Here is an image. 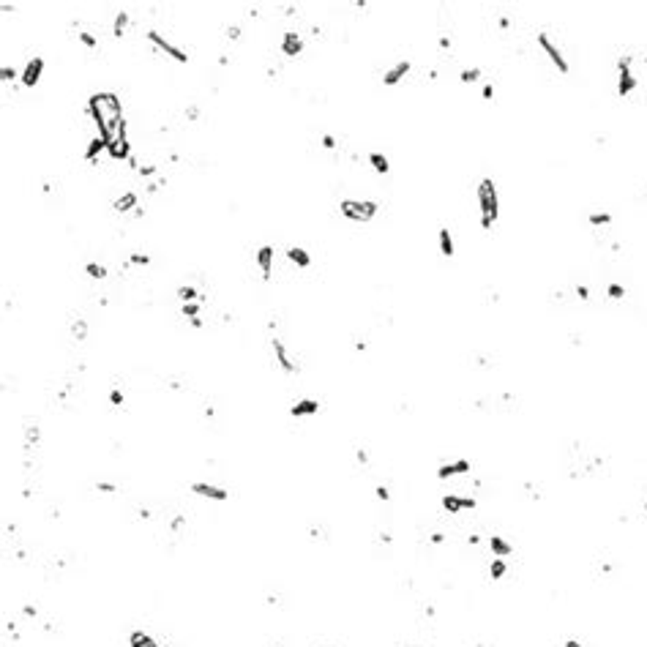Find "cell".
<instances>
[{"label":"cell","mask_w":647,"mask_h":647,"mask_svg":"<svg viewBox=\"0 0 647 647\" xmlns=\"http://www.w3.org/2000/svg\"><path fill=\"white\" fill-rule=\"evenodd\" d=\"M140 519H151V511H148V508H140Z\"/></svg>","instance_id":"obj_52"},{"label":"cell","mask_w":647,"mask_h":647,"mask_svg":"<svg viewBox=\"0 0 647 647\" xmlns=\"http://www.w3.org/2000/svg\"><path fill=\"white\" fill-rule=\"evenodd\" d=\"M459 79H462L464 85H472V82H478V79H481V68H464V71L459 74Z\"/></svg>","instance_id":"obj_30"},{"label":"cell","mask_w":647,"mask_h":647,"mask_svg":"<svg viewBox=\"0 0 647 647\" xmlns=\"http://www.w3.org/2000/svg\"><path fill=\"white\" fill-rule=\"evenodd\" d=\"M126 265H140V268H145V265H151V254H132Z\"/></svg>","instance_id":"obj_33"},{"label":"cell","mask_w":647,"mask_h":647,"mask_svg":"<svg viewBox=\"0 0 647 647\" xmlns=\"http://www.w3.org/2000/svg\"><path fill=\"white\" fill-rule=\"evenodd\" d=\"M200 312H202V301H194V303H183V306H180V314H183V317H189V320H194V317H200Z\"/></svg>","instance_id":"obj_28"},{"label":"cell","mask_w":647,"mask_h":647,"mask_svg":"<svg viewBox=\"0 0 647 647\" xmlns=\"http://www.w3.org/2000/svg\"><path fill=\"white\" fill-rule=\"evenodd\" d=\"M85 273H88L90 279H104V276H107V268L98 265V263H88V265H85Z\"/></svg>","instance_id":"obj_31"},{"label":"cell","mask_w":647,"mask_h":647,"mask_svg":"<svg viewBox=\"0 0 647 647\" xmlns=\"http://www.w3.org/2000/svg\"><path fill=\"white\" fill-rule=\"evenodd\" d=\"M186 115H189L191 120H197V117H200V107H194V104H191V107L186 109Z\"/></svg>","instance_id":"obj_47"},{"label":"cell","mask_w":647,"mask_h":647,"mask_svg":"<svg viewBox=\"0 0 647 647\" xmlns=\"http://www.w3.org/2000/svg\"><path fill=\"white\" fill-rule=\"evenodd\" d=\"M178 298L183 303H194V301H202L205 303V295L202 292H197V287H191V284H183V287H178Z\"/></svg>","instance_id":"obj_23"},{"label":"cell","mask_w":647,"mask_h":647,"mask_svg":"<svg viewBox=\"0 0 647 647\" xmlns=\"http://www.w3.org/2000/svg\"><path fill=\"white\" fill-rule=\"evenodd\" d=\"M183 522H186V519H183V516H175V519H172V525H170V527H172V530H175V533H178V530H180V527H183Z\"/></svg>","instance_id":"obj_48"},{"label":"cell","mask_w":647,"mask_h":647,"mask_svg":"<svg viewBox=\"0 0 647 647\" xmlns=\"http://www.w3.org/2000/svg\"><path fill=\"white\" fill-rule=\"evenodd\" d=\"M161 186H164V178H159V180H153V183H148V186H145V191H148V194H156Z\"/></svg>","instance_id":"obj_39"},{"label":"cell","mask_w":647,"mask_h":647,"mask_svg":"<svg viewBox=\"0 0 647 647\" xmlns=\"http://www.w3.org/2000/svg\"><path fill=\"white\" fill-rule=\"evenodd\" d=\"M79 41H82L88 49H96V47H98V41H96V36H93V33H79Z\"/></svg>","instance_id":"obj_34"},{"label":"cell","mask_w":647,"mask_h":647,"mask_svg":"<svg viewBox=\"0 0 647 647\" xmlns=\"http://www.w3.org/2000/svg\"><path fill=\"white\" fill-rule=\"evenodd\" d=\"M271 347H273V355H276L279 369H282L284 374H295L298 366H295V360H292V355H290L287 344H284V341L279 339V336H273V339H271Z\"/></svg>","instance_id":"obj_6"},{"label":"cell","mask_w":647,"mask_h":647,"mask_svg":"<svg viewBox=\"0 0 647 647\" xmlns=\"http://www.w3.org/2000/svg\"><path fill=\"white\" fill-rule=\"evenodd\" d=\"M140 208V197H137V191H126V194H120L112 205V210L115 213H128V210H137Z\"/></svg>","instance_id":"obj_15"},{"label":"cell","mask_w":647,"mask_h":647,"mask_svg":"<svg viewBox=\"0 0 647 647\" xmlns=\"http://www.w3.org/2000/svg\"><path fill=\"white\" fill-rule=\"evenodd\" d=\"M644 513H647V500H644Z\"/></svg>","instance_id":"obj_53"},{"label":"cell","mask_w":647,"mask_h":647,"mask_svg":"<svg viewBox=\"0 0 647 647\" xmlns=\"http://www.w3.org/2000/svg\"><path fill=\"white\" fill-rule=\"evenodd\" d=\"M587 221L593 224V227H606V224L612 221V213H606V210H598V213H590Z\"/></svg>","instance_id":"obj_29"},{"label":"cell","mask_w":647,"mask_h":647,"mask_svg":"<svg viewBox=\"0 0 647 647\" xmlns=\"http://www.w3.org/2000/svg\"><path fill=\"white\" fill-rule=\"evenodd\" d=\"M128 22H132V17H128L126 11L115 14V22H112V36H115V39H123V30L128 28Z\"/></svg>","instance_id":"obj_25"},{"label":"cell","mask_w":647,"mask_h":647,"mask_svg":"<svg viewBox=\"0 0 647 647\" xmlns=\"http://www.w3.org/2000/svg\"><path fill=\"white\" fill-rule=\"evenodd\" d=\"M273 257H276V248L273 246H260L257 248V254H254V260H257V268H260V273H263V279L268 282V279L273 276Z\"/></svg>","instance_id":"obj_11"},{"label":"cell","mask_w":647,"mask_h":647,"mask_svg":"<svg viewBox=\"0 0 647 647\" xmlns=\"http://www.w3.org/2000/svg\"><path fill=\"white\" fill-rule=\"evenodd\" d=\"M505 574H508V563H505L502 557H494V560H491V565H489V576H491V582H500Z\"/></svg>","instance_id":"obj_24"},{"label":"cell","mask_w":647,"mask_h":647,"mask_svg":"<svg viewBox=\"0 0 647 647\" xmlns=\"http://www.w3.org/2000/svg\"><path fill=\"white\" fill-rule=\"evenodd\" d=\"M191 494H200V497H205V500H216V502L229 500V491L224 486H213V483H205V481L191 483Z\"/></svg>","instance_id":"obj_10"},{"label":"cell","mask_w":647,"mask_h":647,"mask_svg":"<svg viewBox=\"0 0 647 647\" xmlns=\"http://www.w3.org/2000/svg\"><path fill=\"white\" fill-rule=\"evenodd\" d=\"M287 260L292 265H298V268H309V265H312L309 251H306V248H301V246H290L287 248Z\"/></svg>","instance_id":"obj_18"},{"label":"cell","mask_w":647,"mask_h":647,"mask_svg":"<svg viewBox=\"0 0 647 647\" xmlns=\"http://www.w3.org/2000/svg\"><path fill=\"white\" fill-rule=\"evenodd\" d=\"M98 153H107V145H104V140L101 137H93V140L88 142V151H85V161H88V164H96L98 161Z\"/></svg>","instance_id":"obj_19"},{"label":"cell","mask_w":647,"mask_h":647,"mask_svg":"<svg viewBox=\"0 0 647 647\" xmlns=\"http://www.w3.org/2000/svg\"><path fill=\"white\" fill-rule=\"evenodd\" d=\"M563 647H584V644H579V642H576V639H568V642H565Z\"/></svg>","instance_id":"obj_51"},{"label":"cell","mask_w":647,"mask_h":647,"mask_svg":"<svg viewBox=\"0 0 647 647\" xmlns=\"http://www.w3.org/2000/svg\"><path fill=\"white\" fill-rule=\"evenodd\" d=\"M322 148H325V151H333V148H336V140L331 134H322Z\"/></svg>","instance_id":"obj_41"},{"label":"cell","mask_w":647,"mask_h":647,"mask_svg":"<svg viewBox=\"0 0 647 647\" xmlns=\"http://www.w3.org/2000/svg\"><path fill=\"white\" fill-rule=\"evenodd\" d=\"M576 295L582 298V301H587L590 298V287H584V284H579V287H576Z\"/></svg>","instance_id":"obj_45"},{"label":"cell","mask_w":647,"mask_h":647,"mask_svg":"<svg viewBox=\"0 0 647 647\" xmlns=\"http://www.w3.org/2000/svg\"><path fill=\"white\" fill-rule=\"evenodd\" d=\"M538 44H541V49L546 52V58L552 60V66L560 68V74H568V71H571V66H568V60H565L563 49H560L555 41L549 39V33H538Z\"/></svg>","instance_id":"obj_4"},{"label":"cell","mask_w":647,"mask_h":647,"mask_svg":"<svg viewBox=\"0 0 647 647\" xmlns=\"http://www.w3.org/2000/svg\"><path fill=\"white\" fill-rule=\"evenodd\" d=\"M107 156L115 159V161H123V159H132V145H128V140H115L112 145L107 148Z\"/></svg>","instance_id":"obj_16"},{"label":"cell","mask_w":647,"mask_h":647,"mask_svg":"<svg viewBox=\"0 0 647 647\" xmlns=\"http://www.w3.org/2000/svg\"><path fill=\"white\" fill-rule=\"evenodd\" d=\"M96 491H104V494H115L117 486H115V483H109V481H98V483H96Z\"/></svg>","instance_id":"obj_35"},{"label":"cell","mask_w":647,"mask_h":647,"mask_svg":"<svg viewBox=\"0 0 647 647\" xmlns=\"http://www.w3.org/2000/svg\"><path fill=\"white\" fill-rule=\"evenodd\" d=\"M374 494H377V500H382V502L391 500V489L382 486V483H379V486H374Z\"/></svg>","instance_id":"obj_37"},{"label":"cell","mask_w":647,"mask_h":647,"mask_svg":"<svg viewBox=\"0 0 647 647\" xmlns=\"http://www.w3.org/2000/svg\"><path fill=\"white\" fill-rule=\"evenodd\" d=\"M22 612H25V614H28V617H36V606H30V603H28V606H25V609H22Z\"/></svg>","instance_id":"obj_50"},{"label":"cell","mask_w":647,"mask_h":647,"mask_svg":"<svg viewBox=\"0 0 647 647\" xmlns=\"http://www.w3.org/2000/svg\"><path fill=\"white\" fill-rule=\"evenodd\" d=\"M429 541H432L434 546H440V544L445 541V536H443V533H432V536H429Z\"/></svg>","instance_id":"obj_46"},{"label":"cell","mask_w":647,"mask_h":647,"mask_svg":"<svg viewBox=\"0 0 647 647\" xmlns=\"http://www.w3.org/2000/svg\"><path fill=\"white\" fill-rule=\"evenodd\" d=\"M489 549L494 552V557H502V560L513 555V546L508 544V541L502 538V536H491V538H489Z\"/></svg>","instance_id":"obj_17"},{"label":"cell","mask_w":647,"mask_h":647,"mask_svg":"<svg viewBox=\"0 0 647 647\" xmlns=\"http://www.w3.org/2000/svg\"><path fill=\"white\" fill-rule=\"evenodd\" d=\"M71 333H74V339H77V341H85V339H88V322H85V320H74L71 322Z\"/></svg>","instance_id":"obj_27"},{"label":"cell","mask_w":647,"mask_h":647,"mask_svg":"<svg viewBox=\"0 0 647 647\" xmlns=\"http://www.w3.org/2000/svg\"><path fill=\"white\" fill-rule=\"evenodd\" d=\"M20 74H22V71H17V68H11L9 63H6L3 68H0V77H3V82H14V79H20Z\"/></svg>","instance_id":"obj_32"},{"label":"cell","mask_w":647,"mask_h":647,"mask_svg":"<svg viewBox=\"0 0 647 647\" xmlns=\"http://www.w3.org/2000/svg\"><path fill=\"white\" fill-rule=\"evenodd\" d=\"M109 404H115V407H120V404H123V394H120L117 388L109 394Z\"/></svg>","instance_id":"obj_40"},{"label":"cell","mask_w":647,"mask_h":647,"mask_svg":"<svg viewBox=\"0 0 647 647\" xmlns=\"http://www.w3.org/2000/svg\"><path fill=\"white\" fill-rule=\"evenodd\" d=\"M137 172H140L142 178H151V175H156V167H140Z\"/></svg>","instance_id":"obj_43"},{"label":"cell","mask_w":647,"mask_h":647,"mask_svg":"<svg viewBox=\"0 0 647 647\" xmlns=\"http://www.w3.org/2000/svg\"><path fill=\"white\" fill-rule=\"evenodd\" d=\"M437 243H440V254L443 257H453V238H451V229L448 227H440V232H437Z\"/></svg>","instance_id":"obj_20"},{"label":"cell","mask_w":647,"mask_h":647,"mask_svg":"<svg viewBox=\"0 0 647 647\" xmlns=\"http://www.w3.org/2000/svg\"><path fill=\"white\" fill-rule=\"evenodd\" d=\"M41 74H44V58H30L28 63H25L22 74H20V82L25 88H36L41 79Z\"/></svg>","instance_id":"obj_8"},{"label":"cell","mask_w":647,"mask_h":647,"mask_svg":"<svg viewBox=\"0 0 647 647\" xmlns=\"http://www.w3.org/2000/svg\"><path fill=\"white\" fill-rule=\"evenodd\" d=\"M339 210L344 219L355 221V224H363V221H371L377 216L379 205L374 200H341L339 202Z\"/></svg>","instance_id":"obj_2"},{"label":"cell","mask_w":647,"mask_h":647,"mask_svg":"<svg viewBox=\"0 0 647 647\" xmlns=\"http://www.w3.org/2000/svg\"><path fill=\"white\" fill-rule=\"evenodd\" d=\"M636 77H633V71H631V58H620L617 60V96L620 98H625V96H631L633 90H636Z\"/></svg>","instance_id":"obj_3"},{"label":"cell","mask_w":647,"mask_h":647,"mask_svg":"<svg viewBox=\"0 0 647 647\" xmlns=\"http://www.w3.org/2000/svg\"><path fill=\"white\" fill-rule=\"evenodd\" d=\"M475 197H478V210H481V227L491 229L494 221H497V216H500V197H497L494 180L483 178L475 189Z\"/></svg>","instance_id":"obj_1"},{"label":"cell","mask_w":647,"mask_h":647,"mask_svg":"<svg viewBox=\"0 0 647 647\" xmlns=\"http://www.w3.org/2000/svg\"><path fill=\"white\" fill-rule=\"evenodd\" d=\"M145 39L151 41V44L156 47V49H161V52H164V55H170L172 60H178V63H189V55H186V52H183V49H180V47H175V44H172V41H167V39H164V36H161V33H156V30H148V33H145Z\"/></svg>","instance_id":"obj_5"},{"label":"cell","mask_w":647,"mask_h":647,"mask_svg":"<svg viewBox=\"0 0 647 647\" xmlns=\"http://www.w3.org/2000/svg\"><path fill=\"white\" fill-rule=\"evenodd\" d=\"M481 96H483V98H491V96H494V85L486 82V85H483V90H481Z\"/></svg>","instance_id":"obj_44"},{"label":"cell","mask_w":647,"mask_h":647,"mask_svg":"<svg viewBox=\"0 0 647 647\" xmlns=\"http://www.w3.org/2000/svg\"><path fill=\"white\" fill-rule=\"evenodd\" d=\"M369 164H371V170L377 172V175H388L391 172V161H388V156L385 153H369Z\"/></svg>","instance_id":"obj_21"},{"label":"cell","mask_w":647,"mask_h":647,"mask_svg":"<svg viewBox=\"0 0 647 647\" xmlns=\"http://www.w3.org/2000/svg\"><path fill=\"white\" fill-rule=\"evenodd\" d=\"M472 472L470 459H453V462H445L437 467V478L440 481H448V478H456V475H467Z\"/></svg>","instance_id":"obj_9"},{"label":"cell","mask_w":647,"mask_h":647,"mask_svg":"<svg viewBox=\"0 0 647 647\" xmlns=\"http://www.w3.org/2000/svg\"><path fill=\"white\" fill-rule=\"evenodd\" d=\"M189 322H191V328H197V331L202 328V317H194V320H189Z\"/></svg>","instance_id":"obj_49"},{"label":"cell","mask_w":647,"mask_h":647,"mask_svg":"<svg viewBox=\"0 0 647 647\" xmlns=\"http://www.w3.org/2000/svg\"><path fill=\"white\" fill-rule=\"evenodd\" d=\"M227 39H229V41H238V39H240V28H238V25H229V28H227Z\"/></svg>","instance_id":"obj_38"},{"label":"cell","mask_w":647,"mask_h":647,"mask_svg":"<svg viewBox=\"0 0 647 647\" xmlns=\"http://www.w3.org/2000/svg\"><path fill=\"white\" fill-rule=\"evenodd\" d=\"M410 68H413V66H410V60H399V63H394L388 71L382 74V85H399L402 79L410 74Z\"/></svg>","instance_id":"obj_13"},{"label":"cell","mask_w":647,"mask_h":647,"mask_svg":"<svg viewBox=\"0 0 647 647\" xmlns=\"http://www.w3.org/2000/svg\"><path fill=\"white\" fill-rule=\"evenodd\" d=\"M606 295H609V298H623V295H625V287H620V284H609V287H606Z\"/></svg>","instance_id":"obj_36"},{"label":"cell","mask_w":647,"mask_h":647,"mask_svg":"<svg viewBox=\"0 0 647 647\" xmlns=\"http://www.w3.org/2000/svg\"><path fill=\"white\" fill-rule=\"evenodd\" d=\"M128 647H161V644L151 636V633H145V631H132V636H128Z\"/></svg>","instance_id":"obj_22"},{"label":"cell","mask_w":647,"mask_h":647,"mask_svg":"<svg viewBox=\"0 0 647 647\" xmlns=\"http://www.w3.org/2000/svg\"><path fill=\"white\" fill-rule=\"evenodd\" d=\"M279 49H282V55H287V58H298V55L303 52V39L295 33V30H287V33L282 36Z\"/></svg>","instance_id":"obj_12"},{"label":"cell","mask_w":647,"mask_h":647,"mask_svg":"<svg viewBox=\"0 0 647 647\" xmlns=\"http://www.w3.org/2000/svg\"><path fill=\"white\" fill-rule=\"evenodd\" d=\"M33 445H39V426H28L25 429V451H33Z\"/></svg>","instance_id":"obj_26"},{"label":"cell","mask_w":647,"mask_h":647,"mask_svg":"<svg viewBox=\"0 0 647 647\" xmlns=\"http://www.w3.org/2000/svg\"><path fill=\"white\" fill-rule=\"evenodd\" d=\"M355 459H358V464H369V453L363 451V448H358V453H355Z\"/></svg>","instance_id":"obj_42"},{"label":"cell","mask_w":647,"mask_h":647,"mask_svg":"<svg viewBox=\"0 0 647 647\" xmlns=\"http://www.w3.org/2000/svg\"><path fill=\"white\" fill-rule=\"evenodd\" d=\"M317 413H320V402L317 399H298L290 407L292 418H309V415H317Z\"/></svg>","instance_id":"obj_14"},{"label":"cell","mask_w":647,"mask_h":647,"mask_svg":"<svg viewBox=\"0 0 647 647\" xmlns=\"http://www.w3.org/2000/svg\"><path fill=\"white\" fill-rule=\"evenodd\" d=\"M478 500L475 497H462V494H443V508L451 516L462 513V511H475Z\"/></svg>","instance_id":"obj_7"}]
</instances>
